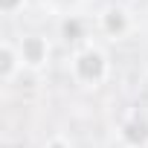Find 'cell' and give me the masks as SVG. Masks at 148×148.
<instances>
[{
	"label": "cell",
	"instance_id": "277c9868",
	"mask_svg": "<svg viewBox=\"0 0 148 148\" xmlns=\"http://www.w3.org/2000/svg\"><path fill=\"white\" fill-rule=\"evenodd\" d=\"M96 29H99L102 35L113 38V41H122V38H128V35L134 32V15H131L125 6L113 3V6L102 9V15H99V21H96Z\"/></svg>",
	"mask_w": 148,
	"mask_h": 148
},
{
	"label": "cell",
	"instance_id": "6da1fadb",
	"mask_svg": "<svg viewBox=\"0 0 148 148\" xmlns=\"http://www.w3.org/2000/svg\"><path fill=\"white\" fill-rule=\"evenodd\" d=\"M70 79L84 90H96L110 79V55L99 44H84L79 49H73L70 55Z\"/></svg>",
	"mask_w": 148,
	"mask_h": 148
},
{
	"label": "cell",
	"instance_id": "ba28073f",
	"mask_svg": "<svg viewBox=\"0 0 148 148\" xmlns=\"http://www.w3.org/2000/svg\"><path fill=\"white\" fill-rule=\"evenodd\" d=\"M23 9H26V0H0V12H3L6 18H15Z\"/></svg>",
	"mask_w": 148,
	"mask_h": 148
},
{
	"label": "cell",
	"instance_id": "7a4b0ae2",
	"mask_svg": "<svg viewBox=\"0 0 148 148\" xmlns=\"http://www.w3.org/2000/svg\"><path fill=\"white\" fill-rule=\"evenodd\" d=\"M116 139L122 148H148V110L131 108L116 125Z\"/></svg>",
	"mask_w": 148,
	"mask_h": 148
},
{
	"label": "cell",
	"instance_id": "5b68a950",
	"mask_svg": "<svg viewBox=\"0 0 148 148\" xmlns=\"http://www.w3.org/2000/svg\"><path fill=\"white\" fill-rule=\"evenodd\" d=\"M58 35H61L67 44H73V49H79V47L90 44V21H87L84 15H79V12L64 15V18L58 21Z\"/></svg>",
	"mask_w": 148,
	"mask_h": 148
},
{
	"label": "cell",
	"instance_id": "3957f363",
	"mask_svg": "<svg viewBox=\"0 0 148 148\" xmlns=\"http://www.w3.org/2000/svg\"><path fill=\"white\" fill-rule=\"evenodd\" d=\"M15 44H18V52H21L26 70H44L49 64L52 47H49L47 35H41V32H23Z\"/></svg>",
	"mask_w": 148,
	"mask_h": 148
},
{
	"label": "cell",
	"instance_id": "52a82bcc",
	"mask_svg": "<svg viewBox=\"0 0 148 148\" xmlns=\"http://www.w3.org/2000/svg\"><path fill=\"white\" fill-rule=\"evenodd\" d=\"M44 3H47L52 12H58V15L64 18V15H73V12H76V6L82 3V0H44Z\"/></svg>",
	"mask_w": 148,
	"mask_h": 148
},
{
	"label": "cell",
	"instance_id": "9c48e42d",
	"mask_svg": "<svg viewBox=\"0 0 148 148\" xmlns=\"http://www.w3.org/2000/svg\"><path fill=\"white\" fill-rule=\"evenodd\" d=\"M44 148H73V142H70L67 136H52V139H49Z\"/></svg>",
	"mask_w": 148,
	"mask_h": 148
},
{
	"label": "cell",
	"instance_id": "8992f818",
	"mask_svg": "<svg viewBox=\"0 0 148 148\" xmlns=\"http://www.w3.org/2000/svg\"><path fill=\"white\" fill-rule=\"evenodd\" d=\"M23 70L26 67H23V58L18 52V44L6 38L3 44H0V79H3L6 84H12L18 79V73H23Z\"/></svg>",
	"mask_w": 148,
	"mask_h": 148
}]
</instances>
